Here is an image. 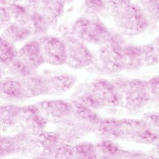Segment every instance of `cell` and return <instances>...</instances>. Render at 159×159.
I'll list each match as a JSON object with an SVG mask.
<instances>
[{
  "instance_id": "cell-25",
  "label": "cell",
  "mask_w": 159,
  "mask_h": 159,
  "mask_svg": "<svg viewBox=\"0 0 159 159\" xmlns=\"http://www.w3.org/2000/svg\"><path fill=\"white\" fill-rule=\"evenodd\" d=\"M76 153L83 157L93 158L95 157V152L93 147L91 145L83 144L77 146L75 148Z\"/></svg>"
},
{
  "instance_id": "cell-23",
  "label": "cell",
  "mask_w": 159,
  "mask_h": 159,
  "mask_svg": "<svg viewBox=\"0 0 159 159\" xmlns=\"http://www.w3.org/2000/svg\"><path fill=\"white\" fill-rule=\"evenodd\" d=\"M86 9L92 12H101L106 8L104 0H84Z\"/></svg>"
},
{
  "instance_id": "cell-16",
  "label": "cell",
  "mask_w": 159,
  "mask_h": 159,
  "mask_svg": "<svg viewBox=\"0 0 159 159\" xmlns=\"http://www.w3.org/2000/svg\"><path fill=\"white\" fill-rule=\"evenodd\" d=\"M74 79L69 76L60 75L52 78L50 81V86L55 91L63 92L73 85Z\"/></svg>"
},
{
  "instance_id": "cell-20",
  "label": "cell",
  "mask_w": 159,
  "mask_h": 159,
  "mask_svg": "<svg viewBox=\"0 0 159 159\" xmlns=\"http://www.w3.org/2000/svg\"><path fill=\"white\" fill-rule=\"evenodd\" d=\"M11 71L18 76H25L30 73V67H29L25 63H24L20 59H13L8 63Z\"/></svg>"
},
{
  "instance_id": "cell-11",
  "label": "cell",
  "mask_w": 159,
  "mask_h": 159,
  "mask_svg": "<svg viewBox=\"0 0 159 159\" xmlns=\"http://www.w3.org/2000/svg\"><path fill=\"white\" fill-rule=\"evenodd\" d=\"M13 22L20 25H27L29 22L30 11L24 4L19 3H10L6 6Z\"/></svg>"
},
{
  "instance_id": "cell-4",
  "label": "cell",
  "mask_w": 159,
  "mask_h": 159,
  "mask_svg": "<svg viewBox=\"0 0 159 159\" xmlns=\"http://www.w3.org/2000/svg\"><path fill=\"white\" fill-rule=\"evenodd\" d=\"M73 30L78 37L87 42H104L110 36L107 28L101 22L86 17L76 20L73 24Z\"/></svg>"
},
{
  "instance_id": "cell-3",
  "label": "cell",
  "mask_w": 159,
  "mask_h": 159,
  "mask_svg": "<svg viewBox=\"0 0 159 159\" xmlns=\"http://www.w3.org/2000/svg\"><path fill=\"white\" fill-rule=\"evenodd\" d=\"M121 136L137 143L155 145L159 142V135L143 120L125 119L120 122Z\"/></svg>"
},
{
  "instance_id": "cell-18",
  "label": "cell",
  "mask_w": 159,
  "mask_h": 159,
  "mask_svg": "<svg viewBox=\"0 0 159 159\" xmlns=\"http://www.w3.org/2000/svg\"><path fill=\"white\" fill-rule=\"evenodd\" d=\"M2 91L11 97H18L23 93L22 85L14 80L4 81L1 84Z\"/></svg>"
},
{
  "instance_id": "cell-2",
  "label": "cell",
  "mask_w": 159,
  "mask_h": 159,
  "mask_svg": "<svg viewBox=\"0 0 159 159\" xmlns=\"http://www.w3.org/2000/svg\"><path fill=\"white\" fill-rule=\"evenodd\" d=\"M118 93L119 101L130 111H139L150 103L147 81L131 79L124 81Z\"/></svg>"
},
{
  "instance_id": "cell-1",
  "label": "cell",
  "mask_w": 159,
  "mask_h": 159,
  "mask_svg": "<svg viewBox=\"0 0 159 159\" xmlns=\"http://www.w3.org/2000/svg\"><path fill=\"white\" fill-rule=\"evenodd\" d=\"M112 14L119 31L127 35H139L150 25L145 14L137 4L130 3Z\"/></svg>"
},
{
  "instance_id": "cell-6",
  "label": "cell",
  "mask_w": 159,
  "mask_h": 159,
  "mask_svg": "<svg viewBox=\"0 0 159 159\" xmlns=\"http://www.w3.org/2000/svg\"><path fill=\"white\" fill-rule=\"evenodd\" d=\"M68 64L73 68H81L91 63L92 57L88 48L79 40L70 39L65 45Z\"/></svg>"
},
{
  "instance_id": "cell-19",
  "label": "cell",
  "mask_w": 159,
  "mask_h": 159,
  "mask_svg": "<svg viewBox=\"0 0 159 159\" xmlns=\"http://www.w3.org/2000/svg\"><path fill=\"white\" fill-rule=\"evenodd\" d=\"M150 103L153 106L159 109V75H156L150 78L147 81Z\"/></svg>"
},
{
  "instance_id": "cell-31",
  "label": "cell",
  "mask_w": 159,
  "mask_h": 159,
  "mask_svg": "<svg viewBox=\"0 0 159 159\" xmlns=\"http://www.w3.org/2000/svg\"><path fill=\"white\" fill-rule=\"evenodd\" d=\"M57 155H60V157H61V155H63V157H66V155H72V152L70 148L62 147L58 149L57 152Z\"/></svg>"
},
{
  "instance_id": "cell-8",
  "label": "cell",
  "mask_w": 159,
  "mask_h": 159,
  "mask_svg": "<svg viewBox=\"0 0 159 159\" xmlns=\"http://www.w3.org/2000/svg\"><path fill=\"white\" fill-rule=\"evenodd\" d=\"M19 57L30 68H36L44 61L38 42L32 41L26 43L20 50Z\"/></svg>"
},
{
  "instance_id": "cell-33",
  "label": "cell",
  "mask_w": 159,
  "mask_h": 159,
  "mask_svg": "<svg viewBox=\"0 0 159 159\" xmlns=\"http://www.w3.org/2000/svg\"><path fill=\"white\" fill-rule=\"evenodd\" d=\"M6 1L8 4H10V3H19L20 1L24 0H6Z\"/></svg>"
},
{
  "instance_id": "cell-7",
  "label": "cell",
  "mask_w": 159,
  "mask_h": 159,
  "mask_svg": "<svg viewBox=\"0 0 159 159\" xmlns=\"http://www.w3.org/2000/svg\"><path fill=\"white\" fill-rule=\"evenodd\" d=\"M91 94L98 101L101 105L116 106L119 104L118 92L114 87L106 81L99 80L91 86Z\"/></svg>"
},
{
  "instance_id": "cell-9",
  "label": "cell",
  "mask_w": 159,
  "mask_h": 159,
  "mask_svg": "<svg viewBox=\"0 0 159 159\" xmlns=\"http://www.w3.org/2000/svg\"><path fill=\"white\" fill-rule=\"evenodd\" d=\"M65 2V0H39L37 12L47 20H53L61 14Z\"/></svg>"
},
{
  "instance_id": "cell-21",
  "label": "cell",
  "mask_w": 159,
  "mask_h": 159,
  "mask_svg": "<svg viewBox=\"0 0 159 159\" xmlns=\"http://www.w3.org/2000/svg\"><path fill=\"white\" fill-rule=\"evenodd\" d=\"M73 107L76 113L83 119L94 120L96 119V115L93 113L87 106L83 103H80L78 102H75L73 104Z\"/></svg>"
},
{
  "instance_id": "cell-27",
  "label": "cell",
  "mask_w": 159,
  "mask_h": 159,
  "mask_svg": "<svg viewBox=\"0 0 159 159\" xmlns=\"http://www.w3.org/2000/svg\"><path fill=\"white\" fill-rule=\"evenodd\" d=\"M11 21L10 14L7 9L6 6H1V26L6 27Z\"/></svg>"
},
{
  "instance_id": "cell-26",
  "label": "cell",
  "mask_w": 159,
  "mask_h": 159,
  "mask_svg": "<svg viewBox=\"0 0 159 159\" xmlns=\"http://www.w3.org/2000/svg\"><path fill=\"white\" fill-rule=\"evenodd\" d=\"M17 114L16 109L11 107H4V109H1V119L4 120V122L9 123Z\"/></svg>"
},
{
  "instance_id": "cell-13",
  "label": "cell",
  "mask_w": 159,
  "mask_h": 159,
  "mask_svg": "<svg viewBox=\"0 0 159 159\" xmlns=\"http://www.w3.org/2000/svg\"><path fill=\"white\" fill-rule=\"evenodd\" d=\"M137 4L142 9L150 25L159 21V0H138Z\"/></svg>"
},
{
  "instance_id": "cell-15",
  "label": "cell",
  "mask_w": 159,
  "mask_h": 159,
  "mask_svg": "<svg viewBox=\"0 0 159 159\" xmlns=\"http://www.w3.org/2000/svg\"><path fill=\"white\" fill-rule=\"evenodd\" d=\"M47 19L37 11L30 12V18L27 26L31 32L41 33L45 32L47 29Z\"/></svg>"
},
{
  "instance_id": "cell-32",
  "label": "cell",
  "mask_w": 159,
  "mask_h": 159,
  "mask_svg": "<svg viewBox=\"0 0 159 159\" xmlns=\"http://www.w3.org/2000/svg\"><path fill=\"white\" fill-rule=\"evenodd\" d=\"M151 155L154 158H159V142L154 145L151 151Z\"/></svg>"
},
{
  "instance_id": "cell-5",
  "label": "cell",
  "mask_w": 159,
  "mask_h": 159,
  "mask_svg": "<svg viewBox=\"0 0 159 159\" xmlns=\"http://www.w3.org/2000/svg\"><path fill=\"white\" fill-rule=\"evenodd\" d=\"M38 42L44 61L52 65H61L66 62V46L60 40L44 37L39 39Z\"/></svg>"
},
{
  "instance_id": "cell-30",
  "label": "cell",
  "mask_w": 159,
  "mask_h": 159,
  "mask_svg": "<svg viewBox=\"0 0 159 159\" xmlns=\"http://www.w3.org/2000/svg\"><path fill=\"white\" fill-rule=\"evenodd\" d=\"M150 43L154 49L155 53L159 61V36L156 37Z\"/></svg>"
},
{
  "instance_id": "cell-12",
  "label": "cell",
  "mask_w": 159,
  "mask_h": 159,
  "mask_svg": "<svg viewBox=\"0 0 159 159\" xmlns=\"http://www.w3.org/2000/svg\"><path fill=\"white\" fill-rule=\"evenodd\" d=\"M42 109L53 116H63L69 114L73 109L72 106L65 101H52L40 103Z\"/></svg>"
},
{
  "instance_id": "cell-29",
  "label": "cell",
  "mask_w": 159,
  "mask_h": 159,
  "mask_svg": "<svg viewBox=\"0 0 159 159\" xmlns=\"http://www.w3.org/2000/svg\"><path fill=\"white\" fill-rule=\"evenodd\" d=\"M24 5L30 12L37 11L39 0H24Z\"/></svg>"
},
{
  "instance_id": "cell-17",
  "label": "cell",
  "mask_w": 159,
  "mask_h": 159,
  "mask_svg": "<svg viewBox=\"0 0 159 159\" xmlns=\"http://www.w3.org/2000/svg\"><path fill=\"white\" fill-rule=\"evenodd\" d=\"M17 52L8 40L3 37L1 39V60L2 63H8L15 58Z\"/></svg>"
},
{
  "instance_id": "cell-24",
  "label": "cell",
  "mask_w": 159,
  "mask_h": 159,
  "mask_svg": "<svg viewBox=\"0 0 159 159\" xmlns=\"http://www.w3.org/2000/svg\"><path fill=\"white\" fill-rule=\"evenodd\" d=\"M106 8H107L111 13L117 11L124 6L131 3L130 0H104Z\"/></svg>"
},
{
  "instance_id": "cell-28",
  "label": "cell",
  "mask_w": 159,
  "mask_h": 159,
  "mask_svg": "<svg viewBox=\"0 0 159 159\" xmlns=\"http://www.w3.org/2000/svg\"><path fill=\"white\" fill-rule=\"evenodd\" d=\"M101 148L104 152L109 155H113L118 151V148L112 143L104 142L101 144Z\"/></svg>"
},
{
  "instance_id": "cell-14",
  "label": "cell",
  "mask_w": 159,
  "mask_h": 159,
  "mask_svg": "<svg viewBox=\"0 0 159 159\" xmlns=\"http://www.w3.org/2000/svg\"><path fill=\"white\" fill-rule=\"evenodd\" d=\"M22 88L23 93L25 91L28 94L34 96L45 93L48 89V85L40 78H32L24 82Z\"/></svg>"
},
{
  "instance_id": "cell-10",
  "label": "cell",
  "mask_w": 159,
  "mask_h": 159,
  "mask_svg": "<svg viewBox=\"0 0 159 159\" xmlns=\"http://www.w3.org/2000/svg\"><path fill=\"white\" fill-rule=\"evenodd\" d=\"M31 33L26 25H20L11 22L4 27L3 34L4 39L8 41L17 42L27 38Z\"/></svg>"
},
{
  "instance_id": "cell-22",
  "label": "cell",
  "mask_w": 159,
  "mask_h": 159,
  "mask_svg": "<svg viewBox=\"0 0 159 159\" xmlns=\"http://www.w3.org/2000/svg\"><path fill=\"white\" fill-rule=\"evenodd\" d=\"M143 119L159 135V112H150L145 114Z\"/></svg>"
}]
</instances>
